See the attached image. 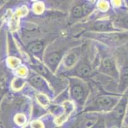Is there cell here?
<instances>
[{"label": "cell", "instance_id": "6da1fadb", "mask_svg": "<svg viewBox=\"0 0 128 128\" xmlns=\"http://www.w3.org/2000/svg\"><path fill=\"white\" fill-rule=\"evenodd\" d=\"M126 105V100L124 99L116 106L114 111V117L117 119H120L124 115Z\"/></svg>", "mask_w": 128, "mask_h": 128}, {"label": "cell", "instance_id": "7a4b0ae2", "mask_svg": "<svg viewBox=\"0 0 128 128\" xmlns=\"http://www.w3.org/2000/svg\"><path fill=\"white\" fill-rule=\"evenodd\" d=\"M114 103V101L109 97H101L97 101L99 106L102 108H108L112 106Z\"/></svg>", "mask_w": 128, "mask_h": 128}, {"label": "cell", "instance_id": "3957f363", "mask_svg": "<svg viewBox=\"0 0 128 128\" xmlns=\"http://www.w3.org/2000/svg\"><path fill=\"white\" fill-rule=\"evenodd\" d=\"M77 72L80 76L85 77V76H87L90 73V69L88 65L84 64L79 67Z\"/></svg>", "mask_w": 128, "mask_h": 128}, {"label": "cell", "instance_id": "277c9868", "mask_svg": "<svg viewBox=\"0 0 128 128\" xmlns=\"http://www.w3.org/2000/svg\"><path fill=\"white\" fill-rule=\"evenodd\" d=\"M43 48V45L41 42H33L28 46V49L32 53H38L41 51Z\"/></svg>", "mask_w": 128, "mask_h": 128}, {"label": "cell", "instance_id": "5b68a950", "mask_svg": "<svg viewBox=\"0 0 128 128\" xmlns=\"http://www.w3.org/2000/svg\"><path fill=\"white\" fill-rule=\"evenodd\" d=\"M83 90L80 86H75L73 89V95L77 100H80L83 97Z\"/></svg>", "mask_w": 128, "mask_h": 128}, {"label": "cell", "instance_id": "8992f818", "mask_svg": "<svg viewBox=\"0 0 128 128\" xmlns=\"http://www.w3.org/2000/svg\"><path fill=\"white\" fill-rule=\"evenodd\" d=\"M60 60V56L57 53H52L48 57V62L50 64L55 65L59 63Z\"/></svg>", "mask_w": 128, "mask_h": 128}, {"label": "cell", "instance_id": "52a82bcc", "mask_svg": "<svg viewBox=\"0 0 128 128\" xmlns=\"http://www.w3.org/2000/svg\"><path fill=\"white\" fill-rule=\"evenodd\" d=\"M95 28L100 31H105L110 28V23L106 21H100L95 24Z\"/></svg>", "mask_w": 128, "mask_h": 128}, {"label": "cell", "instance_id": "ba28073f", "mask_svg": "<svg viewBox=\"0 0 128 128\" xmlns=\"http://www.w3.org/2000/svg\"><path fill=\"white\" fill-rule=\"evenodd\" d=\"M76 58H77V56L75 53H72L68 55L65 60V64H66V66L70 67L72 65H73L75 62H76Z\"/></svg>", "mask_w": 128, "mask_h": 128}, {"label": "cell", "instance_id": "9c48e42d", "mask_svg": "<svg viewBox=\"0 0 128 128\" xmlns=\"http://www.w3.org/2000/svg\"><path fill=\"white\" fill-rule=\"evenodd\" d=\"M31 81L34 86L36 87H42L44 84V81L40 76H34L31 79Z\"/></svg>", "mask_w": 128, "mask_h": 128}, {"label": "cell", "instance_id": "30bf717a", "mask_svg": "<svg viewBox=\"0 0 128 128\" xmlns=\"http://www.w3.org/2000/svg\"><path fill=\"white\" fill-rule=\"evenodd\" d=\"M84 12V10L83 7H81V6H77L75 7L73 10V16L76 17H81L83 15Z\"/></svg>", "mask_w": 128, "mask_h": 128}, {"label": "cell", "instance_id": "8fae6325", "mask_svg": "<svg viewBox=\"0 0 128 128\" xmlns=\"http://www.w3.org/2000/svg\"><path fill=\"white\" fill-rule=\"evenodd\" d=\"M103 66L104 68L107 69H112L114 67V62H113L112 60L110 58H105L103 60Z\"/></svg>", "mask_w": 128, "mask_h": 128}, {"label": "cell", "instance_id": "7c38bea8", "mask_svg": "<svg viewBox=\"0 0 128 128\" xmlns=\"http://www.w3.org/2000/svg\"><path fill=\"white\" fill-rule=\"evenodd\" d=\"M122 79L124 83L128 84V67H126L122 70Z\"/></svg>", "mask_w": 128, "mask_h": 128}, {"label": "cell", "instance_id": "4fadbf2b", "mask_svg": "<svg viewBox=\"0 0 128 128\" xmlns=\"http://www.w3.org/2000/svg\"><path fill=\"white\" fill-rule=\"evenodd\" d=\"M17 121L19 122L20 124H23L25 122V118L24 116L22 115H19L17 118Z\"/></svg>", "mask_w": 128, "mask_h": 128}, {"label": "cell", "instance_id": "5bb4252c", "mask_svg": "<svg viewBox=\"0 0 128 128\" xmlns=\"http://www.w3.org/2000/svg\"><path fill=\"white\" fill-rule=\"evenodd\" d=\"M122 24L126 28H128V16H126L122 19Z\"/></svg>", "mask_w": 128, "mask_h": 128}, {"label": "cell", "instance_id": "9a60e30c", "mask_svg": "<svg viewBox=\"0 0 128 128\" xmlns=\"http://www.w3.org/2000/svg\"><path fill=\"white\" fill-rule=\"evenodd\" d=\"M0 23H1V19H0Z\"/></svg>", "mask_w": 128, "mask_h": 128}, {"label": "cell", "instance_id": "2e32d148", "mask_svg": "<svg viewBox=\"0 0 128 128\" xmlns=\"http://www.w3.org/2000/svg\"></svg>", "mask_w": 128, "mask_h": 128}]
</instances>
